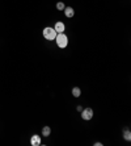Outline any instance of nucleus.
I'll return each instance as SVG.
<instances>
[{
    "mask_svg": "<svg viewBox=\"0 0 131 146\" xmlns=\"http://www.w3.org/2000/svg\"><path fill=\"white\" fill-rule=\"evenodd\" d=\"M54 41L57 42V46L59 49H66L68 46V37L64 33H58Z\"/></svg>",
    "mask_w": 131,
    "mask_h": 146,
    "instance_id": "nucleus-1",
    "label": "nucleus"
},
{
    "mask_svg": "<svg viewBox=\"0 0 131 146\" xmlns=\"http://www.w3.org/2000/svg\"><path fill=\"white\" fill-rule=\"evenodd\" d=\"M57 32H55V29L53 27H46L43 28V31H42V36H43L45 40L47 41H54L55 37H57Z\"/></svg>",
    "mask_w": 131,
    "mask_h": 146,
    "instance_id": "nucleus-2",
    "label": "nucleus"
},
{
    "mask_svg": "<svg viewBox=\"0 0 131 146\" xmlns=\"http://www.w3.org/2000/svg\"><path fill=\"white\" fill-rule=\"evenodd\" d=\"M80 113H81V119L85 120V121L92 120L93 119V115H94V112H93V109L92 108H83Z\"/></svg>",
    "mask_w": 131,
    "mask_h": 146,
    "instance_id": "nucleus-3",
    "label": "nucleus"
},
{
    "mask_svg": "<svg viewBox=\"0 0 131 146\" xmlns=\"http://www.w3.org/2000/svg\"><path fill=\"white\" fill-rule=\"evenodd\" d=\"M53 28L55 29V32H57V33H64V32H66V25H64L63 21H57V23H55V25Z\"/></svg>",
    "mask_w": 131,
    "mask_h": 146,
    "instance_id": "nucleus-4",
    "label": "nucleus"
},
{
    "mask_svg": "<svg viewBox=\"0 0 131 146\" xmlns=\"http://www.w3.org/2000/svg\"><path fill=\"white\" fill-rule=\"evenodd\" d=\"M41 143H42V141H41V137L38 136V134H33V136L30 137V145L32 146H39Z\"/></svg>",
    "mask_w": 131,
    "mask_h": 146,
    "instance_id": "nucleus-5",
    "label": "nucleus"
},
{
    "mask_svg": "<svg viewBox=\"0 0 131 146\" xmlns=\"http://www.w3.org/2000/svg\"><path fill=\"white\" fill-rule=\"evenodd\" d=\"M64 15H66V17H68V19H72V17L75 16V9L72 7H66L64 8Z\"/></svg>",
    "mask_w": 131,
    "mask_h": 146,
    "instance_id": "nucleus-6",
    "label": "nucleus"
},
{
    "mask_svg": "<svg viewBox=\"0 0 131 146\" xmlns=\"http://www.w3.org/2000/svg\"><path fill=\"white\" fill-rule=\"evenodd\" d=\"M41 134H42V137H50L51 128H50V126H43V128H42V130H41Z\"/></svg>",
    "mask_w": 131,
    "mask_h": 146,
    "instance_id": "nucleus-7",
    "label": "nucleus"
},
{
    "mask_svg": "<svg viewBox=\"0 0 131 146\" xmlns=\"http://www.w3.org/2000/svg\"><path fill=\"white\" fill-rule=\"evenodd\" d=\"M122 136H123V138L126 139V141H131V132L128 129H123Z\"/></svg>",
    "mask_w": 131,
    "mask_h": 146,
    "instance_id": "nucleus-8",
    "label": "nucleus"
},
{
    "mask_svg": "<svg viewBox=\"0 0 131 146\" xmlns=\"http://www.w3.org/2000/svg\"><path fill=\"white\" fill-rule=\"evenodd\" d=\"M71 92H72V95H74V98H80V95H81V90L79 88V87H74Z\"/></svg>",
    "mask_w": 131,
    "mask_h": 146,
    "instance_id": "nucleus-9",
    "label": "nucleus"
},
{
    "mask_svg": "<svg viewBox=\"0 0 131 146\" xmlns=\"http://www.w3.org/2000/svg\"><path fill=\"white\" fill-rule=\"evenodd\" d=\"M55 7H57V9H58V11H64V8H66V5H64V3H63V1H58V3H57V5H55Z\"/></svg>",
    "mask_w": 131,
    "mask_h": 146,
    "instance_id": "nucleus-10",
    "label": "nucleus"
},
{
    "mask_svg": "<svg viewBox=\"0 0 131 146\" xmlns=\"http://www.w3.org/2000/svg\"><path fill=\"white\" fill-rule=\"evenodd\" d=\"M81 109H83V107H81V106H77L76 107V111H77V112H81Z\"/></svg>",
    "mask_w": 131,
    "mask_h": 146,
    "instance_id": "nucleus-11",
    "label": "nucleus"
},
{
    "mask_svg": "<svg viewBox=\"0 0 131 146\" xmlns=\"http://www.w3.org/2000/svg\"><path fill=\"white\" fill-rule=\"evenodd\" d=\"M94 146H102V142H94Z\"/></svg>",
    "mask_w": 131,
    "mask_h": 146,
    "instance_id": "nucleus-12",
    "label": "nucleus"
}]
</instances>
